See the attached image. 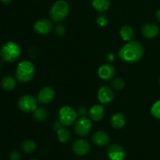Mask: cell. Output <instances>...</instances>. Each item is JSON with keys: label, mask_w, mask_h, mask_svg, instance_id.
<instances>
[{"label": "cell", "mask_w": 160, "mask_h": 160, "mask_svg": "<svg viewBox=\"0 0 160 160\" xmlns=\"http://www.w3.org/2000/svg\"><path fill=\"white\" fill-rule=\"evenodd\" d=\"M159 84H160V78H159Z\"/></svg>", "instance_id": "35"}, {"label": "cell", "mask_w": 160, "mask_h": 160, "mask_svg": "<svg viewBox=\"0 0 160 160\" xmlns=\"http://www.w3.org/2000/svg\"><path fill=\"white\" fill-rule=\"evenodd\" d=\"M70 12V6L64 0H59L53 3L49 9V16L55 22H61L65 20Z\"/></svg>", "instance_id": "4"}, {"label": "cell", "mask_w": 160, "mask_h": 160, "mask_svg": "<svg viewBox=\"0 0 160 160\" xmlns=\"http://www.w3.org/2000/svg\"><path fill=\"white\" fill-rule=\"evenodd\" d=\"M55 91L51 87H45L39 91L38 94V101L42 104L51 102L55 97Z\"/></svg>", "instance_id": "12"}, {"label": "cell", "mask_w": 160, "mask_h": 160, "mask_svg": "<svg viewBox=\"0 0 160 160\" xmlns=\"http://www.w3.org/2000/svg\"><path fill=\"white\" fill-rule=\"evenodd\" d=\"M106 59L108 62H112L114 60H115V56H114L113 53H108L106 56Z\"/></svg>", "instance_id": "29"}, {"label": "cell", "mask_w": 160, "mask_h": 160, "mask_svg": "<svg viewBox=\"0 0 160 160\" xmlns=\"http://www.w3.org/2000/svg\"><path fill=\"white\" fill-rule=\"evenodd\" d=\"M55 34L59 38L63 37L66 34L65 26L63 24H62V23H59V24L56 25V28H55Z\"/></svg>", "instance_id": "27"}, {"label": "cell", "mask_w": 160, "mask_h": 160, "mask_svg": "<svg viewBox=\"0 0 160 160\" xmlns=\"http://www.w3.org/2000/svg\"><path fill=\"white\" fill-rule=\"evenodd\" d=\"M97 24L98 26H99L100 28H105V27L107 26L108 24V18L106 15L104 14H100L97 17Z\"/></svg>", "instance_id": "26"}, {"label": "cell", "mask_w": 160, "mask_h": 160, "mask_svg": "<svg viewBox=\"0 0 160 160\" xmlns=\"http://www.w3.org/2000/svg\"><path fill=\"white\" fill-rule=\"evenodd\" d=\"M156 19H157V20L160 22V9H159V10H157L156 12Z\"/></svg>", "instance_id": "33"}, {"label": "cell", "mask_w": 160, "mask_h": 160, "mask_svg": "<svg viewBox=\"0 0 160 160\" xmlns=\"http://www.w3.org/2000/svg\"><path fill=\"white\" fill-rule=\"evenodd\" d=\"M98 75L103 81H109L115 75V69L110 63L103 64L98 69Z\"/></svg>", "instance_id": "14"}, {"label": "cell", "mask_w": 160, "mask_h": 160, "mask_svg": "<svg viewBox=\"0 0 160 160\" xmlns=\"http://www.w3.org/2000/svg\"><path fill=\"white\" fill-rule=\"evenodd\" d=\"M20 158H21V155L17 151L12 152L10 155H9V159H10V160H20Z\"/></svg>", "instance_id": "28"}, {"label": "cell", "mask_w": 160, "mask_h": 160, "mask_svg": "<svg viewBox=\"0 0 160 160\" xmlns=\"http://www.w3.org/2000/svg\"><path fill=\"white\" fill-rule=\"evenodd\" d=\"M17 105L19 109L23 112H34L38 108L37 99L31 95H24L20 97Z\"/></svg>", "instance_id": "6"}, {"label": "cell", "mask_w": 160, "mask_h": 160, "mask_svg": "<svg viewBox=\"0 0 160 160\" xmlns=\"http://www.w3.org/2000/svg\"><path fill=\"white\" fill-rule=\"evenodd\" d=\"M151 113L156 119L160 120V100L156 101L151 108Z\"/></svg>", "instance_id": "25"}, {"label": "cell", "mask_w": 160, "mask_h": 160, "mask_svg": "<svg viewBox=\"0 0 160 160\" xmlns=\"http://www.w3.org/2000/svg\"><path fill=\"white\" fill-rule=\"evenodd\" d=\"M92 6L98 12H106L110 7V0H92Z\"/></svg>", "instance_id": "19"}, {"label": "cell", "mask_w": 160, "mask_h": 160, "mask_svg": "<svg viewBox=\"0 0 160 160\" xmlns=\"http://www.w3.org/2000/svg\"><path fill=\"white\" fill-rule=\"evenodd\" d=\"M78 117L77 112L70 106H62L59 111V121L62 126H70Z\"/></svg>", "instance_id": "5"}, {"label": "cell", "mask_w": 160, "mask_h": 160, "mask_svg": "<svg viewBox=\"0 0 160 160\" xmlns=\"http://www.w3.org/2000/svg\"><path fill=\"white\" fill-rule=\"evenodd\" d=\"M114 93L112 88L107 86H102L98 92V99L102 105H109L113 101Z\"/></svg>", "instance_id": "9"}, {"label": "cell", "mask_w": 160, "mask_h": 160, "mask_svg": "<svg viewBox=\"0 0 160 160\" xmlns=\"http://www.w3.org/2000/svg\"><path fill=\"white\" fill-rule=\"evenodd\" d=\"M47 117H48V112L45 108H37L34 111V118L37 121H44V120H46Z\"/></svg>", "instance_id": "22"}, {"label": "cell", "mask_w": 160, "mask_h": 160, "mask_svg": "<svg viewBox=\"0 0 160 160\" xmlns=\"http://www.w3.org/2000/svg\"><path fill=\"white\" fill-rule=\"evenodd\" d=\"M111 86L115 90H121L125 87V82L122 78H117L112 80L111 82Z\"/></svg>", "instance_id": "24"}, {"label": "cell", "mask_w": 160, "mask_h": 160, "mask_svg": "<svg viewBox=\"0 0 160 160\" xmlns=\"http://www.w3.org/2000/svg\"><path fill=\"white\" fill-rule=\"evenodd\" d=\"M77 114H78V116H79V117H84V115L86 114L85 108L83 107V106H81V107L78 108Z\"/></svg>", "instance_id": "30"}, {"label": "cell", "mask_w": 160, "mask_h": 160, "mask_svg": "<svg viewBox=\"0 0 160 160\" xmlns=\"http://www.w3.org/2000/svg\"><path fill=\"white\" fill-rule=\"evenodd\" d=\"M21 148L24 152L31 153L35 151L36 143L32 140H25L22 142Z\"/></svg>", "instance_id": "23"}, {"label": "cell", "mask_w": 160, "mask_h": 160, "mask_svg": "<svg viewBox=\"0 0 160 160\" xmlns=\"http://www.w3.org/2000/svg\"><path fill=\"white\" fill-rule=\"evenodd\" d=\"M92 121L86 117H81L74 125L75 132L81 137H85L92 131Z\"/></svg>", "instance_id": "7"}, {"label": "cell", "mask_w": 160, "mask_h": 160, "mask_svg": "<svg viewBox=\"0 0 160 160\" xmlns=\"http://www.w3.org/2000/svg\"><path fill=\"white\" fill-rule=\"evenodd\" d=\"M16 79L19 82L27 83L31 81L35 75V67L34 64L28 60L19 62L15 72Z\"/></svg>", "instance_id": "2"}, {"label": "cell", "mask_w": 160, "mask_h": 160, "mask_svg": "<svg viewBox=\"0 0 160 160\" xmlns=\"http://www.w3.org/2000/svg\"><path fill=\"white\" fill-rule=\"evenodd\" d=\"M62 123H60V122H55L54 123V125H53V128H54V130L55 131H57L59 129V128H62Z\"/></svg>", "instance_id": "31"}, {"label": "cell", "mask_w": 160, "mask_h": 160, "mask_svg": "<svg viewBox=\"0 0 160 160\" xmlns=\"http://www.w3.org/2000/svg\"><path fill=\"white\" fill-rule=\"evenodd\" d=\"M92 140V142L95 145H97V146L104 147L109 144V142H110V137H109V134L106 133V131H96L93 134Z\"/></svg>", "instance_id": "13"}, {"label": "cell", "mask_w": 160, "mask_h": 160, "mask_svg": "<svg viewBox=\"0 0 160 160\" xmlns=\"http://www.w3.org/2000/svg\"><path fill=\"white\" fill-rule=\"evenodd\" d=\"M125 117L120 112L114 113L110 118V124L115 129H120L123 128L125 125Z\"/></svg>", "instance_id": "17"}, {"label": "cell", "mask_w": 160, "mask_h": 160, "mask_svg": "<svg viewBox=\"0 0 160 160\" xmlns=\"http://www.w3.org/2000/svg\"><path fill=\"white\" fill-rule=\"evenodd\" d=\"M120 37L125 42H130L134 37V29L129 25H123L120 30Z\"/></svg>", "instance_id": "18"}, {"label": "cell", "mask_w": 160, "mask_h": 160, "mask_svg": "<svg viewBox=\"0 0 160 160\" xmlns=\"http://www.w3.org/2000/svg\"><path fill=\"white\" fill-rule=\"evenodd\" d=\"M72 150L78 156H83L87 155L90 152L91 145L87 140L78 139L73 142L72 145Z\"/></svg>", "instance_id": "8"}, {"label": "cell", "mask_w": 160, "mask_h": 160, "mask_svg": "<svg viewBox=\"0 0 160 160\" xmlns=\"http://www.w3.org/2000/svg\"><path fill=\"white\" fill-rule=\"evenodd\" d=\"M159 32V28L156 23H147L142 28V34L146 38H154L158 35Z\"/></svg>", "instance_id": "15"}, {"label": "cell", "mask_w": 160, "mask_h": 160, "mask_svg": "<svg viewBox=\"0 0 160 160\" xmlns=\"http://www.w3.org/2000/svg\"><path fill=\"white\" fill-rule=\"evenodd\" d=\"M89 117L94 121H100L104 117L105 109L102 105H95L91 107L88 112Z\"/></svg>", "instance_id": "16"}, {"label": "cell", "mask_w": 160, "mask_h": 160, "mask_svg": "<svg viewBox=\"0 0 160 160\" xmlns=\"http://www.w3.org/2000/svg\"><path fill=\"white\" fill-rule=\"evenodd\" d=\"M20 46L14 42H7L0 49V56L3 61L13 62L19 59L20 56Z\"/></svg>", "instance_id": "3"}, {"label": "cell", "mask_w": 160, "mask_h": 160, "mask_svg": "<svg viewBox=\"0 0 160 160\" xmlns=\"http://www.w3.org/2000/svg\"><path fill=\"white\" fill-rule=\"evenodd\" d=\"M107 156L109 160H124L126 152L123 147L114 144L108 148Z\"/></svg>", "instance_id": "10"}, {"label": "cell", "mask_w": 160, "mask_h": 160, "mask_svg": "<svg viewBox=\"0 0 160 160\" xmlns=\"http://www.w3.org/2000/svg\"><path fill=\"white\" fill-rule=\"evenodd\" d=\"M145 53L143 45L138 41H130L119 49V58L128 63L138 62L142 59Z\"/></svg>", "instance_id": "1"}, {"label": "cell", "mask_w": 160, "mask_h": 160, "mask_svg": "<svg viewBox=\"0 0 160 160\" xmlns=\"http://www.w3.org/2000/svg\"><path fill=\"white\" fill-rule=\"evenodd\" d=\"M31 160H38V159H31Z\"/></svg>", "instance_id": "34"}, {"label": "cell", "mask_w": 160, "mask_h": 160, "mask_svg": "<svg viewBox=\"0 0 160 160\" xmlns=\"http://www.w3.org/2000/svg\"><path fill=\"white\" fill-rule=\"evenodd\" d=\"M34 30L41 34H47L52 30V23L48 19L42 18L35 22Z\"/></svg>", "instance_id": "11"}, {"label": "cell", "mask_w": 160, "mask_h": 160, "mask_svg": "<svg viewBox=\"0 0 160 160\" xmlns=\"http://www.w3.org/2000/svg\"><path fill=\"white\" fill-rule=\"evenodd\" d=\"M57 137L59 142H62V143H67L70 141L71 134L67 128L62 127L57 131Z\"/></svg>", "instance_id": "21"}, {"label": "cell", "mask_w": 160, "mask_h": 160, "mask_svg": "<svg viewBox=\"0 0 160 160\" xmlns=\"http://www.w3.org/2000/svg\"><path fill=\"white\" fill-rule=\"evenodd\" d=\"M2 3H3L4 5H9L12 2V0H0Z\"/></svg>", "instance_id": "32"}, {"label": "cell", "mask_w": 160, "mask_h": 160, "mask_svg": "<svg viewBox=\"0 0 160 160\" xmlns=\"http://www.w3.org/2000/svg\"><path fill=\"white\" fill-rule=\"evenodd\" d=\"M17 85V81L12 77H5L1 81V87L5 91H12Z\"/></svg>", "instance_id": "20"}]
</instances>
